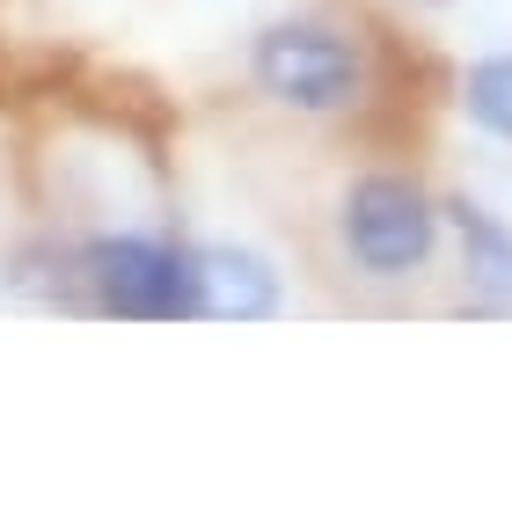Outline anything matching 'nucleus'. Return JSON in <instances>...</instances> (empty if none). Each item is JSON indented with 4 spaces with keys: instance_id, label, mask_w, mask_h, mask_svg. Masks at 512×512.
<instances>
[{
    "instance_id": "obj_1",
    "label": "nucleus",
    "mask_w": 512,
    "mask_h": 512,
    "mask_svg": "<svg viewBox=\"0 0 512 512\" xmlns=\"http://www.w3.org/2000/svg\"><path fill=\"white\" fill-rule=\"evenodd\" d=\"M256 81L286 110L330 118V110L359 103V52L322 22H278V30L256 37Z\"/></svg>"
},
{
    "instance_id": "obj_4",
    "label": "nucleus",
    "mask_w": 512,
    "mask_h": 512,
    "mask_svg": "<svg viewBox=\"0 0 512 512\" xmlns=\"http://www.w3.org/2000/svg\"><path fill=\"white\" fill-rule=\"evenodd\" d=\"M191 315L220 322L278 315V271L256 249H191Z\"/></svg>"
},
{
    "instance_id": "obj_6",
    "label": "nucleus",
    "mask_w": 512,
    "mask_h": 512,
    "mask_svg": "<svg viewBox=\"0 0 512 512\" xmlns=\"http://www.w3.org/2000/svg\"><path fill=\"white\" fill-rule=\"evenodd\" d=\"M469 118H476L483 132L512 139V52L469 66Z\"/></svg>"
},
{
    "instance_id": "obj_2",
    "label": "nucleus",
    "mask_w": 512,
    "mask_h": 512,
    "mask_svg": "<svg viewBox=\"0 0 512 512\" xmlns=\"http://www.w3.org/2000/svg\"><path fill=\"white\" fill-rule=\"evenodd\" d=\"M439 242V213L432 198L403 176H366L352 198H344V249H352L359 271L374 278H403L432 256Z\"/></svg>"
},
{
    "instance_id": "obj_5",
    "label": "nucleus",
    "mask_w": 512,
    "mask_h": 512,
    "mask_svg": "<svg viewBox=\"0 0 512 512\" xmlns=\"http://www.w3.org/2000/svg\"><path fill=\"white\" fill-rule=\"evenodd\" d=\"M454 220H461V249H469L476 293H491L498 308H512V235L483 213V205H454Z\"/></svg>"
},
{
    "instance_id": "obj_3",
    "label": "nucleus",
    "mask_w": 512,
    "mask_h": 512,
    "mask_svg": "<svg viewBox=\"0 0 512 512\" xmlns=\"http://www.w3.org/2000/svg\"><path fill=\"white\" fill-rule=\"evenodd\" d=\"M88 286L110 315H139V322H169L191 315V256L161 249V242H96L88 249Z\"/></svg>"
}]
</instances>
